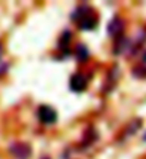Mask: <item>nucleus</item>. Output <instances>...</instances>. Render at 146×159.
<instances>
[{"label":"nucleus","instance_id":"1","mask_svg":"<svg viewBox=\"0 0 146 159\" xmlns=\"http://www.w3.org/2000/svg\"><path fill=\"white\" fill-rule=\"evenodd\" d=\"M73 20L76 22V25L83 30H93L98 25V19H96L95 13L89 7H79L76 13L73 15Z\"/></svg>","mask_w":146,"mask_h":159},{"label":"nucleus","instance_id":"2","mask_svg":"<svg viewBox=\"0 0 146 159\" xmlns=\"http://www.w3.org/2000/svg\"><path fill=\"white\" fill-rule=\"evenodd\" d=\"M37 115H39V119H40L42 122L48 123V125L55 123L56 119H57V115H56L55 109H52V107H49V106H40Z\"/></svg>","mask_w":146,"mask_h":159},{"label":"nucleus","instance_id":"3","mask_svg":"<svg viewBox=\"0 0 146 159\" xmlns=\"http://www.w3.org/2000/svg\"><path fill=\"white\" fill-rule=\"evenodd\" d=\"M88 85V79L84 78L82 73H76L73 75L70 79V89L73 92H83Z\"/></svg>","mask_w":146,"mask_h":159},{"label":"nucleus","instance_id":"4","mask_svg":"<svg viewBox=\"0 0 146 159\" xmlns=\"http://www.w3.org/2000/svg\"><path fill=\"white\" fill-rule=\"evenodd\" d=\"M10 151L17 159H27L30 153V148L25 143H15L10 148Z\"/></svg>","mask_w":146,"mask_h":159},{"label":"nucleus","instance_id":"5","mask_svg":"<svg viewBox=\"0 0 146 159\" xmlns=\"http://www.w3.org/2000/svg\"><path fill=\"white\" fill-rule=\"evenodd\" d=\"M122 27H123V23H122V20L119 17H115L113 20L109 23V33L112 34V36H116L117 33H121Z\"/></svg>","mask_w":146,"mask_h":159},{"label":"nucleus","instance_id":"6","mask_svg":"<svg viewBox=\"0 0 146 159\" xmlns=\"http://www.w3.org/2000/svg\"><path fill=\"white\" fill-rule=\"evenodd\" d=\"M143 139H145V141H146V135H145V138H143Z\"/></svg>","mask_w":146,"mask_h":159},{"label":"nucleus","instance_id":"7","mask_svg":"<svg viewBox=\"0 0 146 159\" xmlns=\"http://www.w3.org/2000/svg\"><path fill=\"white\" fill-rule=\"evenodd\" d=\"M0 50H2V48H0Z\"/></svg>","mask_w":146,"mask_h":159}]
</instances>
